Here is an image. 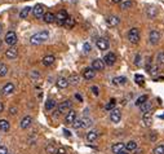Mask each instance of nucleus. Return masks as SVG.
<instances>
[{"instance_id":"f257e3e1","label":"nucleus","mask_w":164,"mask_h":154,"mask_svg":"<svg viewBox=\"0 0 164 154\" xmlns=\"http://www.w3.org/2000/svg\"><path fill=\"white\" fill-rule=\"evenodd\" d=\"M48 38H49L48 31H40V33L34 34L33 36L30 38V43H31V44H34V45H38V44L44 43L45 40H48Z\"/></svg>"},{"instance_id":"f03ea898","label":"nucleus","mask_w":164,"mask_h":154,"mask_svg":"<svg viewBox=\"0 0 164 154\" xmlns=\"http://www.w3.org/2000/svg\"><path fill=\"white\" fill-rule=\"evenodd\" d=\"M140 31H138V28L133 27L129 30V33H128V40H129L131 43H133V44H137L138 42H140Z\"/></svg>"},{"instance_id":"7ed1b4c3","label":"nucleus","mask_w":164,"mask_h":154,"mask_svg":"<svg viewBox=\"0 0 164 154\" xmlns=\"http://www.w3.org/2000/svg\"><path fill=\"white\" fill-rule=\"evenodd\" d=\"M4 40H5V43L9 45V47H14V44H16L17 40H18V39H17V34L14 33V31H8L7 35H5Z\"/></svg>"},{"instance_id":"20e7f679","label":"nucleus","mask_w":164,"mask_h":154,"mask_svg":"<svg viewBox=\"0 0 164 154\" xmlns=\"http://www.w3.org/2000/svg\"><path fill=\"white\" fill-rule=\"evenodd\" d=\"M69 110H71V101L70 100H66V101H63V102H61L58 105V107H57V114H63V113H67Z\"/></svg>"},{"instance_id":"39448f33","label":"nucleus","mask_w":164,"mask_h":154,"mask_svg":"<svg viewBox=\"0 0 164 154\" xmlns=\"http://www.w3.org/2000/svg\"><path fill=\"white\" fill-rule=\"evenodd\" d=\"M120 119H122V112H120V109H112L110 112V120L112 123H119Z\"/></svg>"},{"instance_id":"423d86ee","label":"nucleus","mask_w":164,"mask_h":154,"mask_svg":"<svg viewBox=\"0 0 164 154\" xmlns=\"http://www.w3.org/2000/svg\"><path fill=\"white\" fill-rule=\"evenodd\" d=\"M102 61L105 62V65H107V66H112L114 63L116 62V56H115V53H112V52L106 53Z\"/></svg>"},{"instance_id":"0eeeda50","label":"nucleus","mask_w":164,"mask_h":154,"mask_svg":"<svg viewBox=\"0 0 164 154\" xmlns=\"http://www.w3.org/2000/svg\"><path fill=\"white\" fill-rule=\"evenodd\" d=\"M160 38H162V35H160V33L158 30H152L150 33V35H149V40H150V43H151V44H154V45L158 44Z\"/></svg>"},{"instance_id":"6e6552de","label":"nucleus","mask_w":164,"mask_h":154,"mask_svg":"<svg viewBox=\"0 0 164 154\" xmlns=\"http://www.w3.org/2000/svg\"><path fill=\"white\" fill-rule=\"evenodd\" d=\"M105 62H103L102 60L99 58H96L92 61V69H93L94 71H102L103 69H105Z\"/></svg>"},{"instance_id":"1a4fd4ad","label":"nucleus","mask_w":164,"mask_h":154,"mask_svg":"<svg viewBox=\"0 0 164 154\" xmlns=\"http://www.w3.org/2000/svg\"><path fill=\"white\" fill-rule=\"evenodd\" d=\"M44 5L43 4H36L34 7V9H33V13H34V16L36 17V18H41L43 16H44V13H45V10H44Z\"/></svg>"},{"instance_id":"9d476101","label":"nucleus","mask_w":164,"mask_h":154,"mask_svg":"<svg viewBox=\"0 0 164 154\" xmlns=\"http://www.w3.org/2000/svg\"><path fill=\"white\" fill-rule=\"evenodd\" d=\"M96 45H97V48L99 51H106V49L109 48V42H107V39H105V38H98L97 40H96Z\"/></svg>"},{"instance_id":"9b49d317","label":"nucleus","mask_w":164,"mask_h":154,"mask_svg":"<svg viewBox=\"0 0 164 154\" xmlns=\"http://www.w3.org/2000/svg\"><path fill=\"white\" fill-rule=\"evenodd\" d=\"M69 18V14H67L66 10H60L58 13L56 14V22L60 25H63V22Z\"/></svg>"},{"instance_id":"f8f14e48","label":"nucleus","mask_w":164,"mask_h":154,"mask_svg":"<svg viewBox=\"0 0 164 154\" xmlns=\"http://www.w3.org/2000/svg\"><path fill=\"white\" fill-rule=\"evenodd\" d=\"M119 22H120V20H119L118 16H107L106 17V23H107V26H110V27L118 26Z\"/></svg>"},{"instance_id":"ddd939ff","label":"nucleus","mask_w":164,"mask_h":154,"mask_svg":"<svg viewBox=\"0 0 164 154\" xmlns=\"http://www.w3.org/2000/svg\"><path fill=\"white\" fill-rule=\"evenodd\" d=\"M75 119H76V112L75 110H69V112L66 113V117H65V123L73 124Z\"/></svg>"},{"instance_id":"4468645a","label":"nucleus","mask_w":164,"mask_h":154,"mask_svg":"<svg viewBox=\"0 0 164 154\" xmlns=\"http://www.w3.org/2000/svg\"><path fill=\"white\" fill-rule=\"evenodd\" d=\"M83 77H84V79L91 80L96 77V71L92 69V67H87V69H84V71H83Z\"/></svg>"},{"instance_id":"2eb2a0df","label":"nucleus","mask_w":164,"mask_h":154,"mask_svg":"<svg viewBox=\"0 0 164 154\" xmlns=\"http://www.w3.org/2000/svg\"><path fill=\"white\" fill-rule=\"evenodd\" d=\"M31 123H33V118H31L30 115H26L25 118H22V120H21V128L22 130H26V128H28L31 126Z\"/></svg>"},{"instance_id":"dca6fc26","label":"nucleus","mask_w":164,"mask_h":154,"mask_svg":"<svg viewBox=\"0 0 164 154\" xmlns=\"http://www.w3.org/2000/svg\"><path fill=\"white\" fill-rule=\"evenodd\" d=\"M5 56H7V58L13 60V58H16V57L18 56V51H17V48L10 47L9 49H7V51H5Z\"/></svg>"},{"instance_id":"f3484780","label":"nucleus","mask_w":164,"mask_h":154,"mask_svg":"<svg viewBox=\"0 0 164 154\" xmlns=\"http://www.w3.org/2000/svg\"><path fill=\"white\" fill-rule=\"evenodd\" d=\"M54 61H56V58H54V56L53 55H48V56H45L44 58H43V65L44 66H52L53 63H54Z\"/></svg>"},{"instance_id":"a211bd4d","label":"nucleus","mask_w":164,"mask_h":154,"mask_svg":"<svg viewBox=\"0 0 164 154\" xmlns=\"http://www.w3.org/2000/svg\"><path fill=\"white\" fill-rule=\"evenodd\" d=\"M14 92V84L13 83H7L1 89V93L3 95H10Z\"/></svg>"},{"instance_id":"6ab92c4d","label":"nucleus","mask_w":164,"mask_h":154,"mask_svg":"<svg viewBox=\"0 0 164 154\" xmlns=\"http://www.w3.org/2000/svg\"><path fill=\"white\" fill-rule=\"evenodd\" d=\"M43 20H44V22H47V23H53L56 21V16L52 12H47V13H44V16H43Z\"/></svg>"},{"instance_id":"aec40b11","label":"nucleus","mask_w":164,"mask_h":154,"mask_svg":"<svg viewBox=\"0 0 164 154\" xmlns=\"http://www.w3.org/2000/svg\"><path fill=\"white\" fill-rule=\"evenodd\" d=\"M124 150V144L123 142H116V144H114L111 146V152L114 154H119L120 152H123Z\"/></svg>"},{"instance_id":"412c9836","label":"nucleus","mask_w":164,"mask_h":154,"mask_svg":"<svg viewBox=\"0 0 164 154\" xmlns=\"http://www.w3.org/2000/svg\"><path fill=\"white\" fill-rule=\"evenodd\" d=\"M151 122H152L151 114L150 113L144 114V117H142V124H144L145 127H149V126H151Z\"/></svg>"},{"instance_id":"4be33fe9","label":"nucleus","mask_w":164,"mask_h":154,"mask_svg":"<svg viewBox=\"0 0 164 154\" xmlns=\"http://www.w3.org/2000/svg\"><path fill=\"white\" fill-rule=\"evenodd\" d=\"M141 112L144 114H147V113H151V109H152V104L151 102H147L146 101L145 104H142V105L140 106Z\"/></svg>"},{"instance_id":"5701e85b","label":"nucleus","mask_w":164,"mask_h":154,"mask_svg":"<svg viewBox=\"0 0 164 154\" xmlns=\"http://www.w3.org/2000/svg\"><path fill=\"white\" fill-rule=\"evenodd\" d=\"M69 84H74V85H76L78 83L80 82V77H79V74H75V73H73L69 77Z\"/></svg>"},{"instance_id":"b1692460","label":"nucleus","mask_w":164,"mask_h":154,"mask_svg":"<svg viewBox=\"0 0 164 154\" xmlns=\"http://www.w3.org/2000/svg\"><path fill=\"white\" fill-rule=\"evenodd\" d=\"M124 149L127 152H134L137 149V142L136 141H128L127 144H124Z\"/></svg>"},{"instance_id":"393cba45","label":"nucleus","mask_w":164,"mask_h":154,"mask_svg":"<svg viewBox=\"0 0 164 154\" xmlns=\"http://www.w3.org/2000/svg\"><path fill=\"white\" fill-rule=\"evenodd\" d=\"M10 128V124L7 119H0V131L1 132H8Z\"/></svg>"},{"instance_id":"a878e982","label":"nucleus","mask_w":164,"mask_h":154,"mask_svg":"<svg viewBox=\"0 0 164 154\" xmlns=\"http://www.w3.org/2000/svg\"><path fill=\"white\" fill-rule=\"evenodd\" d=\"M67 85H69V80L66 79V78H58V80H57V87L58 88H66Z\"/></svg>"},{"instance_id":"bb28decb","label":"nucleus","mask_w":164,"mask_h":154,"mask_svg":"<svg viewBox=\"0 0 164 154\" xmlns=\"http://www.w3.org/2000/svg\"><path fill=\"white\" fill-rule=\"evenodd\" d=\"M97 137H98V134H97L96 131H89L88 134H87V140H88L89 142L96 141V140H97Z\"/></svg>"},{"instance_id":"cd10ccee","label":"nucleus","mask_w":164,"mask_h":154,"mask_svg":"<svg viewBox=\"0 0 164 154\" xmlns=\"http://www.w3.org/2000/svg\"><path fill=\"white\" fill-rule=\"evenodd\" d=\"M63 26L70 30V28H73L74 26H75V20H74L73 17H69V18H67L65 22H63Z\"/></svg>"},{"instance_id":"c85d7f7f","label":"nucleus","mask_w":164,"mask_h":154,"mask_svg":"<svg viewBox=\"0 0 164 154\" xmlns=\"http://www.w3.org/2000/svg\"><path fill=\"white\" fill-rule=\"evenodd\" d=\"M112 82L115 85H123L127 83V78L126 77H116V78H114Z\"/></svg>"},{"instance_id":"c756f323","label":"nucleus","mask_w":164,"mask_h":154,"mask_svg":"<svg viewBox=\"0 0 164 154\" xmlns=\"http://www.w3.org/2000/svg\"><path fill=\"white\" fill-rule=\"evenodd\" d=\"M30 12H31V8H30V7H26V8H23V9L20 12V17H21L22 20L27 18L28 14H30Z\"/></svg>"},{"instance_id":"7c9ffc66","label":"nucleus","mask_w":164,"mask_h":154,"mask_svg":"<svg viewBox=\"0 0 164 154\" xmlns=\"http://www.w3.org/2000/svg\"><path fill=\"white\" fill-rule=\"evenodd\" d=\"M156 63L159 66H164V52L163 51L156 55Z\"/></svg>"},{"instance_id":"2f4dec72","label":"nucleus","mask_w":164,"mask_h":154,"mask_svg":"<svg viewBox=\"0 0 164 154\" xmlns=\"http://www.w3.org/2000/svg\"><path fill=\"white\" fill-rule=\"evenodd\" d=\"M8 66L5 65V63H3V62H0V77H5L7 74H8Z\"/></svg>"},{"instance_id":"473e14b6","label":"nucleus","mask_w":164,"mask_h":154,"mask_svg":"<svg viewBox=\"0 0 164 154\" xmlns=\"http://www.w3.org/2000/svg\"><path fill=\"white\" fill-rule=\"evenodd\" d=\"M115 104H116V100L115 99H111L110 100V101L106 104V106H105V109L107 110V112H111V110L114 109V107H115Z\"/></svg>"},{"instance_id":"72a5a7b5","label":"nucleus","mask_w":164,"mask_h":154,"mask_svg":"<svg viewBox=\"0 0 164 154\" xmlns=\"http://www.w3.org/2000/svg\"><path fill=\"white\" fill-rule=\"evenodd\" d=\"M56 105H57V104H56L54 100H48V101L45 102V109H47V110H53L56 107Z\"/></svg>"},{"instance_id":"f704fd0d","label":"nucleus","mask_w":164,"mask_h":154,"mask_svg":"<svg viewBox=\"0 0 164 154\" xmlns=\"http://www.w3.org/2000/svg\"><path fill=\"white\" fill-rule=\"evenodd\" d=\"M146 101H147V96H146V95H142V96H140V97L136 100V105H137V106H141L142 104H145Z\"/></svg>"},{"instance_id":"c9c22d12","label":"nucleus","mask_w":164,"mask_h":154,"mask_svg":"<svg viewBox=\"0 0 164 154\" xmlns=\"http://www.w3.org/2000/svg\"><path fill=\"white\" fill-rule=\"evenodd\" d=\"M147 71L150 73V75H156L158 74V71H159V67L158 66H150V65H147Z\"/></svg>"},{"instance_id":"e433bc0d","label":"nucleus","mask_w":164,"mask_h":154,"mask_svg":"<svg viewBox=\"0 0 164 154\" xmlns=\"http://www.w3.org/2000/svg\"><path fill=\"white\" fill-rule=\"evenodd\" d=\"M134 80H136V83L140 84V85H144V83H145V78L140 74H137L136 77H134Z\"/></svg>"},{"instance_id":"4c0bfd02","label":"nucleus","mask_w":164,"mask_h":154,"mask_svg":"<svg viewBox=\"0 0 164 154\" xmlns=\"http://www.w3.org/2000/svg\"><path fill=\"white\" fill-rule=\"evenodd\" d=\"M92 124V120L88 119V118H83L81 119V128H85V127H89Z\"/></svg>"},{"instance_id":"58836bf2","label":"nucleus","mask_w":164,"mask_h":154,"mask_svg":"<svg viewBox=\"0 0 164 154\" xmlns=\"http://www.w3.org/2000/svg\"><path fill=\"white\" fill-rule=\"evenodd\" d=\"M132 5H133V3H132L131 0H128V1H122V9H129Z\"/></svg>"},{"instance_id":"ea45409f","label":"nucleus","mask_w":164,"mask_h":154,"mask_svg":"<svg viewBox=\"0 0 164 154\" xmlns=\"http://www.w3.org/2000/svg\"><path fill=\"white\" fill-rule=\"evenodd\" d=\"M154 154H164V145H158L154 149Z\"/></svg>"},{"instance_id":"a19ab883","label":"nucleus","mask_w":164,"mask_h":154,"mask_svg":"<svg viewBox=\"0 0 164 154\" xmlns=\"http://www.w3.org/2000/svg\"><path fill=\"white\" fill-rule=\"evenodd\" d=\"M73 127L75 128V130H79V128H81V119H75V120H74Z\"/></svg>"},{"instance_id":"79ce46f5","label":"nucleus","mask_w":164,"mask_h":154,"mask_svg":"<svg viewBox=\"0 0 164 154\" xmlns=\"http://www.w3.org/2000/svg\"><path fill=\"white\" fill-rule=\"evenodd\" d=\"M83 48H84V52L85 53H89V52L92 51V44L89 42H87V43H84V47Z\"/></svg>"},{"instance_id":"37998d69","label":"nucleus","mask_w":164,"mask_h":154,"mask_svg":"<svg viewBox=\"0 0 164 154\" xmlns=\"http://www.w3.org/2000/svg\"><path fill=\"white\" fill-rule=\"evenodd\" d=\"M91 91L93 92V95H94V96H98V95H99V88L97 87V85H92Z\"/></svg>"},{"instance_id":"c03bdc74","label":"nucleus","mask_w":164,"mask_h":154,"mask_svg":"<svg viewBox=\"0 0 164 154\" xmlns=\"http://www.w3.org/2000/svg\"><path fill=\"white\" fill-rule=\"evenodd\" d=\"M47 152H48L49 154H54V152H56V149H54V145L49 144V145L47 146Z\"/></svg>"},{"instance_id":"a18cd8bd","label":"nucleus","mask_w":164,"mask_h":154,"mask_svg":"<svg viewBox=\"0 0 164 154\" xmlns=\"http://www.w3.org/2000/svg\"><path fill=\"white\" fill-rule=\"evenodd\" d=\"M54 154H66V149L63 148V146H60V148L54 152Z\"/></svg>"},{"instance_id":"49530a36","label":"nucleus","mask_w":164,"mask_h":154,"mask_svg":"<svg viewBox=\"0 0 164 154\" xmlns=\"http://www.w3.org/2000/svg\"><path fill=\"white\" fill-rule=\"evenodd\" d=\"M147 16H149V17H155V16H156V10H155V9H152V10L149 9V10H147Z\"/></svg>"},{"instance_id":"de8ad7c7","label":"nucleus","mask_w":164,"mask_h":154,"mask_svg":"<svg viewBox=\"0 0 164 154\" xmlns=\"http://www.w3.org/2000/svg\"><path fill=\"white\" fill-rule=\"evenodd\" d=\"M140 60H141V55H140V53H137V55H136V58H134V63H136L137 66L140 65Z\"/></svg>"},{"instance_id":"09e8293b","label":"nucleus","mask_w":164,"mask_h":154,"mask_svg":"<svg viewBox=\"0 0 164 154\" xmlns=\"http://www.w3.org/2000/svg\"><path fill=\"white\" fill-rule=\"evenodd\" d=\"M7 153H8L7 146H0V154H7Z\"/></svg>"},{"instance_id":"8fccbe9b","label":"nucleus","mask_w":164,"mask_h":154,"mask_svg":"<svg viewBox=\"0 0 164 154\" xmlns=\"http://www.w3.org/2000/svg\"><path fill=\"white\" fill-rule=\"evenodd\" d=\"M31 78H33V79H35V78H39V73L38 71H33V73H31Z\"/></svg>"},{"instance_id":"3c124183","label":"nucleus","mask_w":164,"mask_h":154,"mask_svg":"<svg viewBox=\"0 0 164 154\" xmlns=\"http://www.w3.org/2000/svg\"><path fill=\"white\" fill-rule=\"evenodd\" d=\"M9 113L12 114V115H14V114H17V107H10V109H9Z\"/></svg>"},{"instance_id":"603ef678","label":"nucleus","mask_w":164,"mask_h":154,"mask_svg":"<svg viewBox=\"0 0 164 154\" xmlns=\"http://www.w3.org/2000/svg\"><path fill=\"white\" fill-rule=\"evenodd\" d=\"M63 134H65V135L67 136V137H70V136H71V132H70V131H67V130H63Z\"/></svg>"},{"instance_id":"864d4df0","label":"nucleus","mask_w":164,"mask_h":154,"mask_svg":"<svg viewBox=\"0 0 164 154\" xmlns=\"http://www.w3.org/2000/svg\"><path fill=\"white\" fill-rule=\"evenodd\" d=\"M75 97H76V100H79V101H80V102H81V101H83V97H81V96H80L79 93H76V95H75Z\"/></svg>"},{"instance_id":"5fc2aeb1","label":"nucleus","mask_w":164,"mask_h":154,"mask_svg":"<svg viewBox=\"0 0 164 154\" xmlns=\"http://www.w3.org/2000/svg\"><path fill=\"white\" fill-rule=\"evenodd\" d=\"M4 110V105H3V102H0V113Z\"/></svg>"},{"instance_id":"6e6d98bb","label":"nucleus","mask_w":164,"mask_h":154,"mask_svg":"<svg viewBox=\"0 0 164 154\" xmlns=\"http://www.w3.org/2000/svg\"><path fill=\"white\" fill-rule=\"evenodd\" d=\"M111 1H112V3H116V4H118V3H122L123 0H111Z\"/></svg>"},{"instance_id":"4d7b16f0","label":"nucleus","mask_w":164,"mask_h":154,"mask_svg":"<svg viewBox=\"0 0 164 154\" xmlns=\"http://www.w3.org/2000/svg\"><path fill=\"white\" fill-rule=\"evenodd\" d=\"M1 33H3V26L0 25V35H1Z\"/></svg>"},{"instance_id":"13d9d810","label":"nucleus","mask_w":164,"mask_h":154,"mask_svg":"<svg viewBox=\"0 0 164 154\" xmlns=\"http://www.w3.org/2000/svg\"><path fill=\"white\" fill-rule=\"evenodd\" d=\"M141 152H140V150H134V154H140Z\"/></svg>"},{"instance_id":"bf43d9fd","label":"nucleus","mask_w":164,"mask_h":154,"mask_svg":"<svg viewBox=\"0 0 164 154\" xmlns=\"http://www.w3.org/2000/svg\"><path fill=\"white\" fill-rule=\"evenodd\" d=\"M119 154H128V152H124V150H123V152H120Z\"/></svg>"},{"instance_id":"052dcab7","label":"nucleus","mask_w":164,"mask_h":154,"mask_svg":"<svg viewBox=\"0 0 164 154\" xmlns=\"http://www.w3.org/2000/svg\"><path fill=\"white\" fill-rule=\"evenodd\" d=\"M7 154H10V153H7Z\"/></svg>"}]
</instances>
